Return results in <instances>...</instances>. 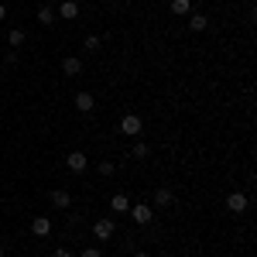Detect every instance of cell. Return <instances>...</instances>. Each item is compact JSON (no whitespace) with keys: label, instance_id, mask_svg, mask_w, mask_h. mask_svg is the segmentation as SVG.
I'll list each match as a JSON object with an SVG mask.
<instances>
[{"label":"cell","instance_id":"obj_1","mask_svg":"<svg viewBox=\"0 0 257 257\" xmlns=\"http://www.w3.org/2000/svg\"><path fill=\"white\" fill-rule=\"evenodd\" d=\"M127 213H131V219H134L138 226H148V223L155 219V209H151L148 202H131V209H127Z\"/></svg>","mask_w":257,"mask_h":257},{"label":"cell","instance_id":"obj_2","mask_svg":"<svg viewBox=\"0 0 257 257\" xmlns=\"http://www.w3.org/2000/svg\"><path fill=\"white\" fill-rule=\"evenodd\" d=\"M141 127H144V123H141L138 113H123V117H120V134H127V138H138Z\"/></svg>","mask_w":257,"mask_h":257},{"label":"cell","instance_id":"obj_3","mask_svg":"<svg viewBox=\"0 0 257 257\" xmlns=\"http://www.w3.org/2000/svg\"><path fill=\"white\" fill-rule=\"evenodd\" d=\"M113 233H117V223H113L110 216H103V219L93 223V237H96V240H110Z\"/></svg>","mask_w":257,"mask_h":257},{"label":"cell","instance_id":"obj_4","mask_svg":"<svg viewBox=\"0 0 257 257\" xmlns=\"http://www.w3.org/2000/svg\"><path fill=\"white\" fill-rule=\"evenodd\" d=\"M52 206H55V209H72V192H69V189H52Z\"/></svg>","mask_w":257,"mask_h":257},{"label":"cell","instance_id":"obj_5","mask_svg":"<svg viewBox=\"0 0 257 257\" xmlns=\"http://www.w3.org/2000/svg\"><path fill=\"white\" fill-rule=\"evenodd\" d=\"M72 106H76L79 113H89V110L96 106V99H93V93H86V89H82V93H76V96H72Z\"/></svg>","mask_w":257,"mask_h":257},{"label":"cell","instance_id":"obj_6","mask_svg":"<svg viewBox=\"0 0 257 257\" xmlns=\"http://www.w3.org/2000/svg\"><path fill=\"white\" fill-rule=\"evenodd\" d=\"M86 165H89V158H86L82 151H72V155L65 158V168H69V172H76V175H79V172H86Z\"/></svg>","mask_w":257,"mask_h":257},{"label":"cell","instance_id":"obj_7","mask_svg":"<svg viewBox=\"0 0 257 257\" xmlns=\"http://www.w3.org/2000/svg\"><path fill=\"white\" fill-rule=\"evenodd\" d=\"M226 209L230 213H247V196L243 192H230L226 196Z\"/></svg>","mask_w":257,"mask_h":257},{"label":"cell","instance_id":"obj_8","mask_svg":"<svg viewBox=\"0 0 257 257\" xmlns=\"http://www.w3.org/2000/svg\"><path fill=\"white\" fill-rule=\"evenodd\" d=\"M59 18L62 21H76L79 18V4H76V0H62L59 4Z\"/></svg>","mask_w":257,"mask_h":257},{"label":"cell","instance_id":"obj_9","mask_svg":"<svg viewBox=\"0 0 257 257\" xmlns=\"http://www.w3.org/2000/svg\"><path fill=\"white\" fill-rule=\"evenodd\" d=\"M31 233H35V237H48V233H52V219L48 216H35L31 219Z\"/></svg>","mask_w":257,"mask_h":257},{"label":"cell","instance_id":"obj_10","mask_svg":"<svg viewBox=\"0 0 257 257\" xmlns=\"http://www.w3.org/2000/svg\"><path fill=\"white\" fill-rule=\"evenodd\" d=\"M62 72H65V76H79V72H82V59L65 55V59H62Z\"/></svg>","mask_w":257,"mask_h":257},{"label":"cell","instance_id":"obj_11","mask_svg":"<svg viewBox=\"0 0 257 257\" xmlns=\"http://www.w3.org/2000/svg\"><path fill=\"white\" fill-rule=\"evenodd\" d=\"M172 202H175L172 189H155V206H158V209H168Z\"/></svg>","mask_w":257,"mask_h":257},{"label":"cell","instance_id":"obj_12","mask_svg":"<svg viewBox=\"0 0 257 257\" xmlns=\"http://www.w3.org/2000/svg\"><path fill=\"white\" fill-rule=\"evenodd\" d=\"M189 28H192V31H206V28H209V18L199 14V11H192V14H189Z\"/></svg>","mask_w":257,"mask_h":257},{"label":"cell","instance_id":"obj_13","mask_svg":"<svg viewBox=\"0 0 257 257\" xmlns=\"http://www.w3.org/2000/svg\"><path fill=\"white\" fill-rule=\"evenodd\" d=\"M110 209H113V213H127V209H131V199L123 196V192H117V196L110 199Z\"/></svg>","mask_w":257,"mask_h":257},{"label":"cell","instance_id":"obj_14","mask_svg":"<svg viewBox=\"0 0 257 257\" xmlns=\"http://www.w3.org/2000/svg\"><path fill=\"white\" fill-rule=\"evenodd\" d=\"M172 14L189 18V14H192V0H172Z\"/></svg>","mask_w":257,"mask_h":257},{"label":"cell","instance_id":"obj_15","mask_svg":"<svg viewBox=\"0 0 257 257\" xmlns=\"http://www.w3.org/2000/svg\"><path fill=\"white\" fill-rule=\"evenodd\" d=\"M148 151H151V148H148L144 141H138V144L131 148V158H134V161H144V158H148Z\"/></svg>","mask_w":257,"mask_h":257},{"label":"cell","instance_id":"obj_16","mask_svg":"<svg viewBox=\"0 0 257 257\" xmlns=\"http://www.w3.org/2000/svg\"><path fill=\"white\" fill-rule=\"evenodd\" d=\"M38 21L45 24V28H48V24H55V11H52V7H38Z\"/></svg>","mask_w":257,"mask_h":257},{"label":"cell","instance_id":"obj_17","mask_svg":"<svg viewBox=\"0 0 257 257\" xmlns=\"http://www.w3.org/2000/svg\"><path fill=\"white\" fill-rule=\"evenodd\" d=\"M7 41H11L14 48H21V45H24V31H21V28H14V31L7 35Z\"/></svg>","mask_w":257,"mask_h":257},{"label":"cell","instance_id":"obj_18","mask_svg":"<svg viewBox=\"0 0 257 257\" xmlns=\"http://www.w3.org/2000/svg\"><path fill=\"white\" fill-rule=\"evenodd\" d=\"M99 45H103V41H99L96 35H89V38L82 41V48H86V52H99Z\"/></svg>","mask_w":257,"mask_h":257},{"label":"cell","instance_id":"obj_19","mask_svg":"<svg viewBox=\"0 0 257 257\" xmlns=\"http://www.w3.org/2000/svg\"><path fill=\"white\" fill-rule=\"evenodd\" d=\"M113 172H117V168H113V161H99V175H103V178H110Z\"/></svg>","mask_w":257,"mask_h":257},{"label":"cell","instance_id":"obj_20","mask_svg":"<svg viewBox=\"0 0 257 257\" xmlns=\"http://www.w3.org/2000/svg\"><path fill=\"white\" fill-rule=\"evenodd\" d=\"M79 257H103V250H99V247H86Z\"/></svg>","mask_w":257,"mask_h":257},{"label":"cell","instance_id":"obj_21","mask_svg":"<svg viewBox=\"0 0 257 257\" xmlns=\"http://www.w3.org/2000/svg\"><path fill=\"white\" fill-rule=\"evenodd\" d=\"M52 257H72V250H69V247H59V250H55Z\"/></svg>","mask_w":257,"mask_h":257},{"label":"cell","instance_id":"obj_22","mask_svg":"<svg viewBox=\"0 0 257 257\" xmlns=\"http://www.w3.org/2000/svg\"><path fill=\"white\" fill-rule=\"evenodd\" d=\"M131 257H151V254H148V250H134Z\"/></svg>","mask_w":257,"mask_h":257},{"label":"cell","instance_id":"obj_23","mask_svg":"<svg viewBox=\"0 0 257 257\" xmlns=\"http://www.w3.org/2000/svg\"><path fill=\"white\" fill-rule=\"evenodd\" d=\"M4 18H7V7H4V4H0V21H4Z\"/></svg>","mask_w":257,"mask_h":257},{"label":"cell","instance_id":"obj_24","mask_svg":"<svg viewBox=\"0 0 257 257\" xmlns=\"http://www.w3.org/2000/svg\"><path fill=\"white\" fill-rule=\"evenodd\" d=\"M0 257H4V243H0Z\"/></svg>","mask_w":257,"mask_h":257}]
</instances>
